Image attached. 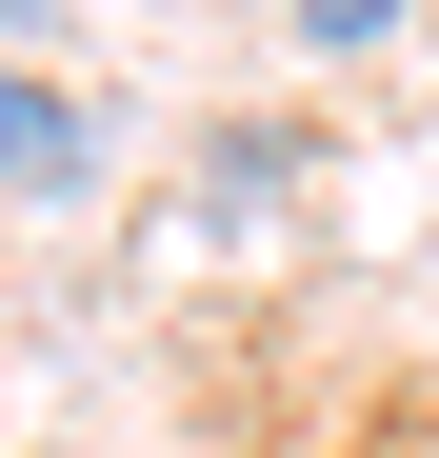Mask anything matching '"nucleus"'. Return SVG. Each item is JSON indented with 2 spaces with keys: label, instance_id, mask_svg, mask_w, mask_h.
<instances>
[{
  "label": "nucleus",
  "instance_id": "obj_1",
  "mask_svg": "<svg viewBox=\"0 0 439 458\" xmlns=\"http://www.w3.org/2000/svg\"><path fill=\"white\" fill-rule=\"evenodd\" d=\"M81 160H100V120L60 100V81H21V60H0V180H21V199H60Z\"/></svg>",
  "mask_w": 439,
  "mask_h": 458
},
{
  "label": "nucleus",
  "instance_id": "obj_2",
  "mask_svg": "<svg viewBox=\"0 0 439 458\" xmlns=\"http://www.w3.org/2000/svg\"><path fill=\"white\" fill-rule=\"evenodd\" d=\"M400 21V0H300V40H380Z\"/></svg>",
  "mask_w": 439,
  "mask_h": 458
}]
</instances>
